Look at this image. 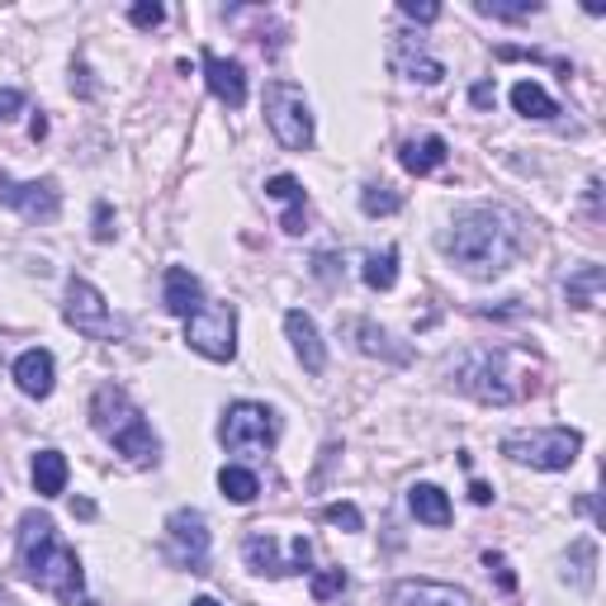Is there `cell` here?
I'll return each mask as SVG.
<instances>
[{"mask_svg":"<svg viewBox=\"0 0 606 606\" xmlns=\"http://www.w3.org/2000/svg\"><path fill=\"white\" fill-rule=\"evenodd\" d=\"M469 100H474L478 109H484V105H493V86H488V82H478V86L469 90Z\"/></svg>","mask_w":606,"mask_h":606,"instance_id":"74e56055","label":"cell"},{"mask_svg":"<svg viewBox=\"0 0 606 606\" xmlns=\"http://www.w3.org/2000/svg\"><path fill=\"white\" fill-rule=\"evenodd\" d=\"M20 569L29 573V583L43 587V593H53L72 606H95L86 593V569L76 560V550L62 540L53 517H43V512L20 517Z\"/></svg>","mask_w":606,"mask_h":606,"instance_id":"7a4b0ae2","label":"cell"},{"mask_svg":"<svg viewBox=\"0 0 606 606\" xmlns=\"http://www.w3.org/2000/svg\"><path fill=\"white\" fill-rule=\"evenodd\" d=\"M266 195H270V199H284L290 209L309 204V195H303V185L294 181V175H270V181H266Z\"/></svg>","mask_w":606,"mask_h":606,"instance_id":"f1b7e54d","label":"cell"},{"mask_svg":"<svg viewBox=\"0 0 606 606\" xmlns=\"http://www.w3.org/2000/svg\"><path fill=\"white\" fill-rule=\"evenodd\" d=\"M218 488H223V498H232V502H257L261 478L251 469H242V465H223L218 469Z\"/></svg>","mask_w":606,"mask_h":606,"instance_id":"484cf974","label":"cell"},{"mask_svg":"<svg viewBox=\"0 0 606 606\" xmlns=\"http://www.w3.org/2000/svg\"><path fill=\"white\" fill-rule=\"evenodd\" d=\"M67 455L62 451H39L34 455V493L39 498H62L67 493Z\"/></svg>","mask_w":606,"mask_h":606,"instance_id":"7402d4cb","label":"cell"},{"mask_svg":"<svg viewBox=\"0 0 606 606\" xmlns=\"http://www.w3.org/2000/svg\"><path fill=\"white\" fill-rule=\"evenodd\" d=\"M342 587H346V569H327V573H317L313 578V597L327 602V597H337Z\"/></svg>","mask_w":606,"mask_h":606,"instance_id":"1f68e13d","label":"cell"},{"mask_svg":"<svg viewBox=\"0 0 606 606\" xmlns=\"http://www.w3.org/2000/svg\"><path fill=\"white\" fill-rule=\"evenodd\" d=\"M535 10H540L535 0H521V6H512V0H478V14H493V20H526Z\"/></svg>","mask_w":606,"mask_h":606,"instance_id":"f546056e","label":"cell"},{"mask_svg":"<svg viewBox=\"0 0 606 606\" xmlns=\"http://www.w3.org/2000/svg\"><path fill=\"white\" fill-rule=\"evenodd\" d=\"M0 370H6V356H0Z\"/></svg>","mask_w":606,"mask_h":606,"instance_id":"b9f144b4","label":"cell"},{"mask_svg":"<svg viewBox=\"0 0 606 606\" xmlns=\"http://www.w3.org/2000/svg\"><path fill=\"white\" fill-rule=\"evenodd\" d=\"M90 426L109 445H115L119 455H129L133 465H152L156 451H162L156 436H152V426H148V418H142L138 403L119 385H100V389H95V398H90Z\"/></svg>","mask_w":606,"mask_h":606,"instance_id":"3957f363","label":"cell"},{"mask_svg":"<svg viewBox=\"0 0 606 606\" xmlns=\"http://www.w3.org/2000/svg\"><path fill=\"white\" fill-rule=\"evenodd\" d=\"M583 451V436L569 432V426H535V432H507L502 436V455L517 459V465H531V469H550L560 474L569 469Z\"/></svg>","mask_w":606,"mask_h":606,"instance_id":"5b68a950","label":"cell"},{"mask_svg":"<svg viewBox=\"0 0 606 606\" xmlns=\"http://www.w3.org/2000/svg\"><path fill=\"white\" fill-rule=\"evenodd\" d=\"M469 498H474L478 507H488V502H493V488H488V484H474V488H469Z\"/></svg>","mask_w":606,"mask_h":606,"instance_id":"f35d334b","label":"cell"},{"mask_svg":"<svg viewBox=\"0 0 606 606\" xmlns=\"http://www.w3.org/2000/svg\"><path fill=\"white\" fill-rule=\"evenodd\" d=\"M365 284H370V290H379V294H389L393 284H398V247H385V251H370V257H365Z\"/></svg>","mask_w":606,"mask_h":606,"instance_id":"d4e9b609","label":"cell"},{"mask_svg":"<svg viewBox=\"0 0 606 606\" xmlns=\"http://www.w3.org/2000/svg\"><path fill=\"white\" fill-rule=\"evenodd\" d=\"M204 82H209L214 100H223L228 109H242L247 105V72H242V62H228V57H218V53L204 47Z\"/></svg>","mask_w":606,"mask_h":606,"instance_id":"5bb4252c","label":"cell"},{"mask_svg":"<svg viewBox=\"0 0 606 606\" xmlns=\"http://www.w3.org/2000/svg\"><path fill=\"white\" fill-rule=\"evenodd\" d=\"M166 550L181 569L204 573V564H209V521H204L199 507H181V512L166 517Z\"/></svg>","mask_w":606,"mask_h":606,"instance_id":"9c48e42d","label":"cell"},{"mask_svg":"<svg viewBox=\"0 0 606 606\" xmlns=\"http://www.w3.org/2000/svg\"><path fill=\"white\" fill-rule=\"evenodd\" d=\"M360 209L370 214V218H389V214L403 209V195H398L393 185H385V181H370V185L360 190Z\"/></svg>","mask_w":606,"mask_h":606,"instance_id":"83f0119b","label":"cell"},{"mask_svg":"<svg viewBox=\"0 0 606 606\" xmlns=\"http://www.w3.org/2000/svg\"><path fill=\"white\" fill-rule=\"evenodd\" d=\"M242 554H247V569H251V573H270V578H284V573H303V569H309L313 545H309L303 535H294V540H290V554H280V540L266 535V531H257V535H247Z\"/></svg>","mask_w":606,"mask_h":606,"instance_id":"8fae6325","label":"cell"},{"mask_svg":"<svg viewBox=\"0 0 606 606\" xmlns=\"http://www.w3.org/2000/svg\"><path fill=\"white\" fill-rule=\"evenodd\" d=\"M266 123L280 138L284 152H309L313 148V109L309 95L294 82H270L266 86Z\"/></svg>","mask_w":606,"mask_h":606,"instance_id":"8992f818","label":"cell"},{"mask_svg":"<svg viewBox=\"0 0 606 606\" xmlns=\"http://www.w3.org/2000/svg\"><path fill=\"white\" fill-rule=\"evenodd\" d=\"M185 342L204 360H232L237 356V309L232 303H199V313L185 317Z\"/></svg>","mask_w":606,"mask_h":606,"instance_id":"ba28073f","label":"cell"},{"mask_svg":"<svg viewBox=\"0 0 606 606\" xmlns=\"http://www.w3.org/2000/svg\"><path fill=\"white\" fill-rule=\"evenodd\" d=\"M564 578L573 587H583V593L597 583V545H593V540H573V550L564 560Z\"/></svg>","mask_w":606,"mask_h":606,"instance_id":"cb8c5ba5","label":"cell"},{"mask_svg":"<svg viewBox=\"0 0 606 606\" xmlns=\"http://www.w3.org/2000/svg\"><path fill=\"white\" fill-rule=\"evenodd\" d=\"M408 507H412V517H418L422 526H451V498L436 488V484H412L408 488Z\"/></svg>","mask_w":606,"mask_h":606,"instance_id":"44dd1931","label":"cell"},{"mask_svg":"<svg viewBox=\"0 0 606 606\" xmlns=\"http://www.w3.org/2000/svg\"><path fill=\"white\" fill-rule=\"evenodd\" d=\"M20 109H24V90H14V86L0 90V123H10Z\"/></svg>","mask_w":606,"mask_h":606,"instance_id":"d590c367","label":"cell"},{"mask_svg":"<svg viewBox=\"0 0 606 606\" xmlns=\"http://www.w3.org/2000/svg\"><path fill=\"white\" fill-rule=\"evenodd\" d=\"M0 199H6L14 214H24L29 223H53L62 214V195L53 181H6V175H0Z\"/></svg>","mask_w":606,"mask_h":606,"instance_id":"7c38bea8","label":"cell"},{"mask_svg":"<svg viewBox=\"0 0 606 606\" xmlns=\"http://www.w3.org/2000/svg\"><path fill=\"white\" fill-rule=\"evenodd\" d=\"M398 10H403L408 20H418V24H436L441 20V6H418V0H398Z\"/></svg>","mask_w":606,"mask_h":606,"instance_id":"e575fe53","label":"cell"},{"mask_svg":"<svg viewBox=\"0 0 606 606\" xmlns=\"http://www.w3.org/2000/svg\"><path fill=\"white\" fill-rule=\"evenodd\" d=\"M346 332L356 337V346L365 350V356H385V360H393V365H408V356H412L408 346H393L389 332H385V327H375L370 317H350Z\"/></svg>","mask_w":606,"mask_h":606,"instance_id":"d6986e66","label":"cell"},{"mask_svg":"<svg viewBox=\"0 0 606 606\" xmlns=\"http://www.w3.org/2000/svg\"><path fill=\"white\" fill-rule=\"evenodd\" d=\"M441 247L469 275H502L521 257V223L507 209H493V204H465L455 214L451 232L441 237Z\"/></svg>","mask_w":606,"mask_h":606,"instance_id":"6da1fadb","label":"cell"},{"mask_svg":"<svg viewBox=\"0 0 606 606\" xmlns=\"http://www.w3.org/2000/svg\"><path fill=\"white\" fill-rule=\"evenodd\" d=\"M67 323L82 332V337H95V342H109L119 332V323L109 317V303H105V294L95 290L90 280H72L67 284Z\"/></svg>","mask_w":606,"mask_h":606,"instance_id":"30bf717a","label":"cell"},{"mask_svg":"<svg viewBox=\"0 0 606 606\" xmlns=\"http://www.w3.org/2000/svg\"><path fill=\"white\" fill-rule=\"evenodd\" d=\"M602 284H606V270L602 266H583L578 275H569V303L573 309H593L597 303V294H602Z\"/></svg>","mask_w":606,"mask_h":606,"instance_id":"4316f807","label":"cell"},{"mask_svg":"<svg viewBox=\"0 0 606 606\" xmlns=\"http://www.w3.org/2000/svg\"><path fill=\"white\" fill-rule=\"evenodd\" d=\"M389 606H474V597L455 583H432V578H398L389 587Z\"/></svg>","mask_w":606,"mask_h":606,"instance_id":"4fadbf2b","label":"cell"},{"mask_svg":"<svg viewBox=\"0 0 606 606\" xmlns=\"http://www.w3.org/2000/svg\"><path fill=\"white\" fill-rule=\"evenodd\" d=\"M14 385H20V393H29V398H47V393H53V385H57L53 350H43V346L24 350V356L14 360Z\"/></svg>","mask_w":606,"mask_h":606,"instance_id":"2e32d148","label":"cell"},{"mask_svg":"<svg viewBox=\"0 0 606 606\" xmlns=\"http://www.w3.org/2000/svg\"><path fill=\"white\" fill-rule=\"evenodd\" d=\"M109 204H95V237H100V242H109V237H115V228H109Z\"/></svg>","mask_w":606,"mask_h":606,"instance_id":"8d00e7d4","label":"cell"},{"mask_svg":"<svg viewBox=\"0 0 606 606\" xmlns=\"http://www.w3.org/2000/svg\"><path fill=\"white\" fill-rule=\"evenodd\" d=\"M0 606H10V597H6V587H0Z\"/></svg>","mask_w":606,"mask_h":606,"instance_id":"60d3db41","label":"cell"},{"mask_svg":"<svg viewBox=\"0 0 606 606\" xmlns=\"http://www.w3.org/2000/svg\"><path fill=\"white\" fill-rule=\"evenodd\" d=\"M323 521H327V526H342V531H365V517H360L356 502H332V507H323Z\"/></svg>","mask_w":606,"mask_h":606,"instance_id":"4dcf8cb0","label":"cell"},{"mask_svg":"<svg viewBox=\"0 0 606 606\" xmlns=\"http://www.w3.org/2000/svg\"><path fill=\"white\" fill-rule=\"evenodd\" d=\"M190 606H218L214 597H199V602H190Z\"/></svg>","mask_w":606,"mask_h":606,"instance_id":"ab89813d","label":"cell"},{"mask_svg":"<svg viewBox=\"0 0 606 606\" xmlns=\"http://www.w3.org/2000/svg\"><path fill=\"white\" fill-rule=\"evenodd\" d=\"M455 385L469 398H478V403H493V408L517 403V398H526V389H531L512 370V350H502V346L498 350H469L455 370Z\"/></svg>","mask_w":606,"mask_h":606,"instance_id":"277c9868","label":"cell"},{"mask_svg":"<svg viewBox=\"0 0 606 606\" xmlns=\"http://www.w3.org/2000/svg\"><path fill=\"white\" fill-rule=\"evenodd\" d=\"M512 109L526 119H554L560 115V105H554V95L545 86H535V82H517L512 86Z\"/></svg>","mask_w":606,"mask_h":606,"instance_id":"603a6c76","label":"cell"},{"mask_svg":"<svg viewBox=\"0 0 606 606\" xmlns=\"http://www.w3.org/2000/svg\"><path fill=\"white\" fill-rule=\"evenodd\" d=\"M484 564H488V573H493V578H498V587H502V593H517V573L507 569V560H502V554H484Z\"/></svg>","mask_w":606,"mask_h":606,"instance_id":"836d02e7","label":"cell"},{"mask_svg":"<svg viewBox=\"0 0 606 606\" xmlns=\"http://www.w3.org/2000/svg\"><path fill=\"white\" fill-rule=\"evenodd\" d=\"M129 20H133L138 29H156V24H162V20H166V10H162V6H156V0H138V6L129 10Z\"/></svg>","mask_w":606,"mask_h":606,"instance_id":"d6a6232c","label":"cell"},{"mask_svg":"<svg viewBox=\"0 0 606 606\" xmlns=\"http://www.w3.org/2000/svg\"><path fill=\"white\" fill-rule=\"evenodd\" d=\"M445 156H451V148H445L441 133L408 138L403 148H398V162H403V171H412V175H432L436 166H445Z\"/></svg>","mask_w":606,"mask_h":606,"instance_id":"ac0fdd59","label":"cell"},{"mask_svg":"<svg viewBox=\"0 0 606 606\" xmlns=\"http://www.w3.org/2000/svg\"><path fill=\"white\" fill-rule=\"evenodd\" d=\"M393 67L408 76V82H422V86H436L441 76H445V67L432 57V53H422L412 39H398V47H393Z\"/></svg>","mask_w":606,"mask_h":606,"instance_id":"ffe728a7","label":"cell"},{"mask_svg":"<svg viewBox=\"0 0 606 606\" xmlns=\"http://www.w3.org/2000/svg\"><path fill=\"white\" fill-rule=\"evenodd\" d=\"M284 332H290V342H294V356L299 365L309 375H323L327 370V350H323V337H317V323L303 309H290L284 313Z\"/></svg>","mask_w":606,"mask_h":606,"instance_id":"9a60e30c","label":"cell"},{"mask_svg":"<svg viewBox=\"0 0 606 606\" xmlns=\"http://www.w3.org/2000/svg\"><path fill=\"white\" fill-rule=\"evenodd\" d=\"M162 303H166V313H175V317H190V313H199V303H204V284L190 275L185 266H166V294H162Z\"/></svg>","mask_w":606,"mask_h":606,"instance_id":"e0dca14e","label":"cell"},{"mask_svg":"<svg viewBox=\"0 0 606 606\" xmlns=\"http://www.w3.org/2000/svg\"><path fill=\"white\" fill-rule=\"evenodd\" d=\"M218 441L228 445L232 455H242V451H270V445L280 441V418H275V408L251 403V398L232 403L228 412H223V422H218Z\"/></svg>","mask_w":606,"mask_h":606,"instance_id":"52a82bcc","label":"cell"}]
</instances>
